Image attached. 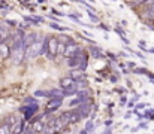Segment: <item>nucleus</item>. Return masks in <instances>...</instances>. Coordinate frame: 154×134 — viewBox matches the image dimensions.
<instances>
[{"instance_id":"1","label":"nucleus","mask_w":154,"mask_h":134,"mask_svg":"<svg viewBox=\"0 0 154 134\" xmlns=\"http://www.w3.org/2000/svg\"><path fill=\"white\" fill-rule=\"evenodd\" d=\"M58 40H57V37H48V49H47V52H45V55H47V58H50V60H54V57L57 55V51H58Z\"/></svg>"},{"instance_id":"2","label":"nucleus","mask_w":154,"mask_h":134,"mask_svg":"<svg viewBox=\"0 0 154 134\" xmlns=\"http://www.w3.org/2000/svg\"><path fill=\"white\" fill-rule=\"evenodd\" d=\"M69 124H70V112L61 113V116L55 118V131L61 130L63 127H67Z\"/></svg>"},{"instance_id":"3","label":"nucleus","mask_w":154,"mask_h":134,"mask_svg":"<svg viewBox=\"0 0 154 134\" xmlns=\"http://www.w3.org/2000/svg\"><path fill=\"white\" fill-rule=\"evenodd\" d=\"M42 54V49H41V42L36 40L35 43H32L30 46H26V58H33L36 55Z\"/></svg>"},{"instance_id":"4","label":"nucleus","mask_w":154,"mask_h":134,"mask_svg":"<svg viewBox=\"0 0 154 134\" xmlns=\"http://www.w3.org/2000/svg\"><path fill=\"white\" fill-rule=\"evenodd\" d=\"M75 110L78 112V115H79L81 118H87V116H90L91 103H88V101H81V103L76 106V109H75Z\"/></svg>"},{"instance_id":"5","label":"nucleus","mask_w":154,"mask_h":134,"mask_svg":"<svg viewBox=\"0 0 154 134\" xmlns=\"http://www.w3.org/2000/svg\"><path fill=\"white\" fill-rule=\"evenodd\" d=\"M61 104H63V97H51V98H50V103L47 104V109H48L50 112H52V110L58 109Z\"/></svg>"},{"instance_id":"6","label":"nucleus","mask_w":154,"mask_h":134,"mask_svg":"<svg viewBox=\"0 0 154 134\" xmlns=\"http://www.w3.org/2000/svg\"><path fill=\"white\" fill-rule=\"evenodd\" d=\"M78 45L75 43V42H72V40H69V43H66V49H64V57H72V55H75L76 54V51H78Z\"/></svg>"},{"instance_id":"7","label":"nucleus","mask_w":154,"mask_h":134,"mask_svg":"<svg viewBox=\"0 0 154 134\" xmlns=\"http://www.w3.org/2000/svg\"><path fill=\"white\" fill-rule=\"evenodd\" d=\"M70 76L75 79V82H78V81H84V78H85V70H82V69H72L70 70Z\"/></svg>"},{"instance_id":"8","label":"nucleus","mask_w":154,"mask_h":134,"mask_svg":"<svg viewBox=\"0 0 154 134\" xmlns=\"http://www.w3.org/2000/svg\"><path fill=\"white\" fill-rule=\"evenodd\" d=\"M60 87H61L63 89L72 88V87H75V79H73L72 76L63 78V79H60Z\"/></svg>"},{"instance_id":"9","label":"nucleus","mask_w":154,"mask_h":134,"mask_svg":"<svg viewBox=\"0 0 154 134\" xmlns=\"http://www.w3.org/2000/svg\"><path fill=\"white\" fill-rule=\"evenodd\" d=\"M84 58H85V57H84ZM81 60H82L81 57H78V55H72V57L67 58V66L72 67V69H76V67H79Z\"/></svg>"},{"instance_id":"10","label":"nucleus","mask_w":154,"mask_h":134,"mask_svg":"<svg viewBox=\"0 0 154 134\" xmlns=\"http://www.w3.org/2000/svg\"><path fill=\"white\" fill-rule=\"evenodd\" d=\"M11 55V48H9V45L5 43V42H0V57L2 58H6V57H9Z\"/></svg>"},{"instance_id":"11","label":"nucleus","mask_w":154,"mask_h":134,"mask_svg":"<svg viewBox=\"0 0 154 134\" xmlns=\"http://www.w3.org/2000/svg\"><path fill=\"white\" fill-rule=\"evenodd\" d=\"M36 40H38V34L36 33H30V34L24 36V45L26 46H30L32 43H35Z\"/></svg>"},{"instance_id":"12","label":"nucleus","mask_w":154,"mask_h":134,"mask_svg":"<svg viewBox=\"0 0 154 134\" xmlns=\"http://www.w3.org/2000/svg\"><path fill=\"white\" fill-rule=\"evenodd\" d=\"M8 36H9V30L3 24H0V42H5L8 39Z\"/></svg>"},{"instance_id":"13","label":"nucleus","mask_w":154,"mask_h":134,"mask_svg":"<svg viewBox=\"0 0 154 134\" xmlns=\"http://www.w3.org/2000/svg\"><path fill=\"white\" fill-rule=\"evenodd\" d=\"M90 52H91V55H93L94 58H100V57H102V51H100L97 46H94V45L90 46Z\"/></svg>"},{"instance_id":"14","label":"nucleus","mask_w":154,"mask_h":134,"mask_svg":"<svg viewBox=\"0 0 154 134\" xmlns=\"http://www.w3.org/2000/svg\"><path fill=\"white\" fill-rule=\"evenodd\" d=\"M94 131V122H91V121H88V122H85V128L81 131V133H93Z\"/></svg>"},{"instance_id":"15","label":"nucleus","mask_w":154,"mask_h":134,"mask_svg":"<svg viewBox=\"0 0 154 134\" xmlns=\"http://www.w3.org/2000/svg\"><path fill=\"white\" fill-rule=\"evenodd\" d=\"M145 16L150 18V19H154V3H150V6L147 7V10H145Z\"/></svg>"},{"instance_id":"16","label":"nucleus","mask_w":154,"mask_h":134,"mask_svg":"<svg viewBox=\"0 0 154 134\" xmlns=\"http://www.w3.org/2000/svg\"><path fill=\"white\" fill-rule=\"evenodd\" d=\"M11 127H12V125H11V124H8V122L5 121V124L0 127V133H11V131H12V128H11Z\"/></svg>"},{"instance_id":"17","label":"nucleus","mask_w":154,"mask_h":134,"mask_svg":"<svg viewBox=\"0 0 154 134\" xmlns=\"http://www.w3.org/2000/svg\"><path fill=\"white\" fill-rule=\"evenodd\" d=\"M50 27L55 28V30H60V31H69V28H67V27H63V25L55 24V22H51V24H50Z\"/></svg>"},{"instance_id":"18","label":"nucleus","mask_w":154,"mask_h":134,"mask_svg":"<svg viewBox=\"0 0 154 134\" xmlns=\"http://www.w3.org/2000/svg\"><path fill=\"white\" fill-rule=\"evenodd\" d=\"M51 97H63V91H60V89H52L50 91V98Z\"/></svg>"},{"instance_id":"19","label":"nucleus","mask_w":154,"mask_h":134,"mask_svg":"<svg viewBox=\"0 0 154 134\" xmlns=\"http://www.w3.org/2000/svg\"><path fill=\"white\" fill-rule=\"evenodd\" d=\"M81 101H82V100H81L79 97H76V98H72V100L69 101V106H70V107H76V106H78Z\"/></svg>"},{"instance_id":"20","label":"nucleus","mask_w":154,"mask_h":134,"mask_svg":"<svg viewBox=\"0 0 154 134\" xmlns=\"http://www.w3.org/2000/svg\"><path fill=\"white\" fill-rule=\"evenodd\" d=\"M35 97H50V92L39 89V91H36V92H35Z\"/></svg>"},{"instance_id":"21","label":"nucleus","mask_w":154,"mask_h":134,"mask_svg":"<svg viewBox=\"0 0 154 134\" xmlns=\"http://www.w3.org/2000/svg\"><path fill=\"white\" fill-rule=\"evenodd\" d=\"M64 49H66V43H63V42H60L58 43V51H57V55H63L64 54Z\"/></svg>"},{"instance_id":"22","label":"nucleus","mask_w":154,"mask_h":134,"mask_svg":"<svg viewBox=\"0 0 154 134\" xmlns=\"http://www.w3.org/2000/svg\"><path fill=\"white\" fill-rule=\"evenodd\" d=\"M6 122H8V124H11V125H14V124L17 122V118H15V116H9V118L6 119Z\"/></svg>"},{"instance_id":"23","label":"nucleus","mask_w":154,"mask_h":134,"mask_svg":"<svg viewBox=\"0 0 154 134\" xmlns=\"http://www.w3.org/2000/svg\"><path fill=\"white\" fill-rule=\"evenodd\" d=\"M30 103H38V101H35L32 97H29V98H26V104H30Z\"/></svg>"},{"instance_id":"24","label":"nucleus","mask_w":154,"mask_h":134,"mask_svg":"<svg viewBox=\"0 0 154 134\" xmlns=\"http://www.w3.org/2000/svg\"><path fill=\"white\" fill-rule=\"evenodd\" d=\"M120 37H121V40L124 42V45H129V39H127V37H124V34H121Z\"/></svg>"},{"instance_id":"25","label":"nucleus","mask_w":154,"mask_h":134,"mask_svg":"<svg viewBox=\"0 0 154 134\" xmlns=\"http://www.w3.org/2000/svg\"><path fill=\"white\" fill-rule=\"evenodd\" d=\"M147 127H148V125H147V122H141V124H139V128H142V130H144V128H147Z\"/></svg>"},{"instance_id":"26","label":"nucleus","mask_w":154,"mask_h":134,"mask_svg":"<svg viewBox=\"0 0 154 134\" xmlns=\"http://www.w3.org/2000/svg\"><path fill=\"white\" fill-rule=\"evenodd\" d=\"M105 125H106V127H111V125H112V121H111V119L105 121Z\"/></svg>"},{"instance_id":"27","label":"nucleus","mask_w":154,"mask_h":134,"mask_svg":"<svg viewBox=\"0 0 154 134\" xmlns=\"http://www.w3.org/2000/svg\"><path fill=\"white\" fill-rule=\"evenodd\" d=\"M126 100H127L126 97H121V100H120V103H121V104H126Z\"/></svg>"},{"instance_id":"28","label":"nucleus","mask_w":154,"mask_h":134,"mask_svg":"<svg viewBox=\"0 0 154 134\" xmlns=\"http://www.w3.org/2000/svg\"><path fill=\"white\" fill-rule=\"evenodd\" d=\"M108 55H109V58H111V60H114V61H115V60H117V58H115V55H114V54H108Z\"/></svg>"},{"instance_id":"29","label":"nucleus","mask_w":154,"mask_h":134,"mask_svg":"<svg viewBox=\"0 0 154 134\" xmlns=\"http://www.w3.org/2000/svg\"><path fill=\"white\" fill-rule=\"evenodd\" d=\"M105 133L108 134V133H112V128H105Z\"/></svg>"},{"instance_id":"30","label":"nucleus","mask_w":154,"mask_h":134,"mask_svg":"<svg viewBox=\"0 0 154 134\" xmlns=\"http://www.w3.org/2000/svg\"><path fill=\"white\" fill-rule=\"evenodd\" d=\"M129 67H132V69H133V67H136V64H135V63H129Z\"/></svg>"},{"instance_id":"31","label":"nucleus","mask_w":154,"mask_h":134,"mask_svg":"<svg viewBox=\"0 0 154 134\" xmlns=\"http://www.w3.org/2000/svg\"><path fill=\"white\" fill-rule=\"evenodd\" d=\"M147 3H154V0H148V1H147Z\"/></svg>"},{"instance_id":"32","label":"nucleus","mask_w":154,"mask_h":134,"mask_svg":"<svg viewBox=\"0 0 154 134\" xmlns=\"http://www.w3.org/2000/svg\"><path fill=\"white\" fill-rule=\"evenodd\" d=\"M127 1H132V0H127Z\"/></svg>"}]
</instances>
